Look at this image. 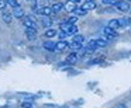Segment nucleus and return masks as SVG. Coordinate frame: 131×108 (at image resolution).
I'll return each instance as SVG.
<instances>
[{
  "instance_id": "nucleus-21",
  "label": "nucleus",
  "mask_w": 131,
  "mask_h": 108,
  "mask_svg": "<svg viewBox=\"0 0 131 108\" xmlns=\"http://www.w3.org/2000/svg\"><path fill=\"white\" fill-rule=\"evenodd\" d=\"M104 60V56H97V58H93L88 62V65H97V63H102Z\"/></svg>"
},
{
  "instance_id": "nucleus-5",
  "label": "nucleus",
  "mask_w": 131,
  "mask_h": 108,
  "mask_svg": "<svg viewBox=\"0 0 131 108\" xmlns=\"http://www.w3.org/2000/svg\"><path fill=\"white\" fill-rule=\"evenodd\" d=\"M40 23H41V25L45 27V28H51V25L54 24V20H52V17H48V16H41Z\"/></svg>"
},
{
  "instance_id": "nucleus-31",
  "label": "nucleus",
  "mask_w": 131,
  "mask_h": 108,
  "mask_svg": "<svg viewBox=\"0 0 131 108\" xmlns=\"http://www.w3.org/2000/svg\"><path fill=\"white\" fill-rule=\"evenodd\" d=\"M73 3H75V4H76V6H78V4H79V3H82V0H73Z\"/></svg>"
},
{
  "instance_id": "nucleus-20",
  "label": "nucleus",
  "mask_w": 131,
  "mask_h": 108,
  "mask_svg": "<svg viewBox=\"0 0 131 108\" xmlns=\"http://www.w3.org/2000/svg\"><path fill=\"white\" fill-rule=\"evenodd\" d=\"M69 27H71V24L68 23V21H62V23L59 24V31H63V32H68L69 31Z\"/></svg>"
},
{
  "instance_id": "nucleus-7",
  "label": "nucleus",
  "mask_w": 131,
  "mask_h": 108,
  "mask_svg": "<svg viewBox=\"0 0 131 108\" xmlns=\"http://www.w3.org/2000/svg\"><path fill=\"white\" fill-rule=\"evenodd\" d=\"M12 14L14 18H18V20H21V18L26 16V13H24V9L23 7H17V9H12Z\"/></svg>"
},
{
  "instance_id": "nucleus-18",
  "label": "nucleus",
  "mask_w": 131,
  "mask_h": 108,
  "mask_svg": "<svg viewBox=\"0 0 131 108\" xmlns=\"http://www.w3.org/2000/svg\"><path fill=\"white\" fill-rule=\"evenodd\" d=\"M6 3H7V6H10L12 9L21 7V4H20V2H18V0H6Z\"/></svg>"
},
{
  "instance_id": "nucleus-33",
  "label": "nucleus",
  "mask_w": 131,
  "mask_h": 108,
  "mask_svg": "<svg viewBox=\"0 0 131 108\" xmlns=\"http://www.w3.org/2000/svg\"><path fill=\"white\" fill-rule=\"evenodd\" d=\"M26 2H31V0H26Z\"/></svg>"
},
{
  "instance_id": "nucleus-13",
  "label": "nucleus",
  "mask_w": 131,
  "mask_h": 108,
  "mask_svg": "<svg viewBox=\"0 0 131 108\" xmlns=\"http://www.w3.org/2000/svg\"><path fill=\"white\" fill-rule=\"evenodd\" d=\"M57 30H54V28H47L45 30V32H44V37L47 38V39H51V38H54V37H57Z\"/></svg>"
},
{
  "instance_id": "nucleus-24",
  "label": "nucleus",
  "mask_w": 131,
  "mask_h": 108,
  "mask_svg": "<svg viewBox=\"0 0 131 108\" xmlns=\"http://www.w3.org/2000/svg\"><path fill=\"white\" fill-rule=\"evenodd\" d=\"M78 32V25H75V24H71V27H69V31L68 34L69 35H75Z\"/></svg>"
},
{
  "instance_id": "nucleus-8",
  "label": "nucleus",
  "mask_w": 131,
  "mask_h": 108,
  "mask_svg": "<svg viewBox=\"0 0 131 108\" xmlns=\"http://www.w3.org/2000/svg\"><path fill=\"white\" fill-rule=\"evenodd\" d=\"M37 35H38V32H37V30L35 28H26V37L28 38V39H37Z\"/></svg>"
},
{
  "instance_id": "nucleus-11",
  "label": "nucleus",
  "mask_w": 131,
  "mask_h": 108,
  "mask_svg": "<svg viewBox=\"0 0 131 108\" xmlns=\"http://www.w3.org/2000/svg\"><path fill=\"white\" fill-rule=\"evenodd\" d=\"M120 27H131V17L130 16H124V17L118 18Z\"/></svg>"
},
{
  "instance_id": "nucleus-32",
  "label": "nucleus",
  "mask_w": 131,
  "mask_h": 108,
  "mask_svg": "<svg viewBox=\"0 0 131 108\" xmlns=\"http://www.w3.org/2000/svg\"><path fill=\"white\" fill-rule=\"evenodd\" d=\"M65 2H71V0H63V3H65Z\"/></svg>"
},
{
  "instance_id": "nucleus-19",
  "label": "nucleus",
  "mask_w": 131,
  "mask_h": 108,
  "mask_svg": "<svg viewBox=\"0 0 131 108\" xmlns=\"http://www.w3.org/2000/svg\"><path fill=\"white\" fill-rule=\"evenodd\" d=\"M72 14H75L76 17H83V16H86V14H88V11H85V10H83L82 7H79V9L76 7V9L73 10V13H72Z\"/></svg>"
},
{
  "instance_id": "nucleus-12",
  "label": "nucleus",
  "mask_w": 131,
  "mask_h": 108,
  "mask_svg": "<svg viewBox=\"0 0 131 108\" xmlns=\"http://www.w3.org/2000/svg\"><path fill=\"white\" fill-rule=\"evenodd\" d=\"M51 9H52V13H54V14H58L61 10H63V3H59V2L52 3L51 4Z\"/></svg>"
},
{
  "instance_id": "nucleus-28",
  "label": "nucleus",
  "mask_w": 131,
  "mask_h": 108,
  "mask_svg": "<svg viewBox=\"0 0 131 108\" xmlns=\"http://www.w3.org/2000/svg\"><path fill=\"white\" fill-rule=\"evenodd\" d=\"M68 32H63V31H59V32H58V34H57V37H59V39H65V38L66 37H68Z\"/></svg>"
},
{
  "instance_id": "nucleus-9",
  "label": "nucleus",
  "mask_w": 131,
  "mask_h": 108,
  "mask_svg": "<svg viewBox=\"0 0 131 108\" xmlns=\"http://www.w3.org/2000/svg\"><path fill=\"white\" fill-rule=\"evenodd\" d=\"M75 9H76V4L73 3V0H71V2H65V3H63V10H65L66 13H73Z\"/></svg>"
},
{
  "instance_id": "nucleus-3",
  "label": "nucleus",
  "mask_w": 131,
  "mask_h": 108,
  "mask_svg": "<svg viewBox=\"0 0 131 108\" xmlns=\"http://www.w3.org/2000/svg\"><path fill=\"white\" fill-rule=\"evenodd\" d=\"M80 7H82L85 11H92V10H94L97 7V2L96 0H85V2L80 4Z\"/></svg>"
},
{
  "instance_id": "nucleus-22",
  "label": "nucleus",
  "mask_w": 131,
  "mask_h": 108,
  "mask_svg": "<svg viewBox=\"0 0 131 108\" xmlns=\"http://www.w3.org/2000/svg\"><path fill=\"white\" fill-rule=\"evenodd\" d=\"M94 45H96L97 48H103V46L107 45V41H106V39H102V38H99V39H94Z\"/></svg>"
},
{
  "instance_id": "nucleus-15",
  "label": "nucleus",
  "mask_w": 131,
  "mask_h": 108,
  "mask_svg": "<svg viewBox=\"0 0 131 108\" xmlns=\"http://www.w3.org/2000/svg\"><path fill=\"white\" fill-rule=\"evenodd\" d=\"M76 62H78V53L72 52L71 55H68V58H66V63L68 65H75Z\"/></svg>"
},
{
  "instance_id": "nucleus-17",
  "label": "nucleus",
  "mask_w": 131,
  "mask_h": 108,
  "mask_svg": "<svg viewBox=\"0 0 131 108\" xmlns=\"http://www.w3.org/2000/svg\"><path fill=\"white\" fill-rule=\"evenodd\" d=\"M107 25H108V27H111L113 30L120 28V21H118V18H113V20H110V21H108Z\"/></svg>"
},
{
  "instance_id": "nucleus-10",
  "label": "nucleus",
  "mask_w": 131,
  "mask_h": 108,
  "mask_svg": "<svg viewBox=\"0 0 131 108\" xmlns=\"http://www.w3.org/2000/svg\"><path fill=\"white\" fill-rule=\"evenodd\" d=\"M13 18L14 17H13L12 11H3V14H2V20H3L6 24H9V25L13 23Z\"/></svg>"
},
{
  "instance_id": "nucleus-27",
  "label": "nucleus",
  "mask_w": 131,
  "mask_h": 108,
  "mask_svg": "<svg viewBox=\"0 0 131 108\" xmlns=\"http://www.w3.org/2000/svg\"><path fill=\"white\" fill-rule=\"evenodd\" d=\"M30 3H31V10H32V11H35V10L38 9V2H37V0H31Z\"/></svg>"
},
{
  "instance_id": "nucleus-29",
  "label": "nucleus",
  "mask_w": 131,
  "mask_h": 108,
  "mask_svg": "<svg viewBox=\"0 0 131 108\" xmlns=\"http://www.w3.org/2000/svg\"><path fill=\"white\" fill-rule=\"evenodd\" d=\"M102 3H103V4H106V6H108V4L114 6V3H116V0H102Z\"/></svg>"
},
{
  "instance_id": "nucleus-16",
  "label": "nucleus",
  "mask_w": 131,
  "mask_h": 108,
  "mask_svg": "<svg viewBox=\"0 0 131 108\" xmlns=\"http://www.w3.org/2000/svg\"><path fill=\"white\" fill-rule=\"evenodd\" d=\"M41 13L42 16H48V17H54V13H52L51 6H42L41 7Z\"/></svg>"
},
{
  "instance_id": "nucleus-23",
  "label": "nucleus",
  "mask_w": 131,
  "mask_h": 108,
  "mask_svg": "<svg viewBox=\"0 0 131 108\" xmlns=\"http://www.w3.org/2000/svg\"><path fill=\"white\" fill-rule=\"evenodd\" d=\"M73 42H78V44H83L85 42V37L80 34H75L73 35Z\"/></svg>"
},
{
  "instance_id": "nucleus-25",
  "label": "nucleus",
  "mask_w": 131,
  "mask_h": 108,
  "mask_svg": "<svg viewBox=\"0 0 131 108\" xmlns=\"http://www.w3.org/2000/svg\"><path fill=\"white\" fill-rule=\"evenodd\" d=\"M78 18H79V17H76V16H69V17L68 18H66V21H68V23L69 24H76V21H78Z\"/></svg>"
},
{
  "instance_id": "nucleus-2",
  "label": "nucleus",
  "mask_w": 131,
  "mask_h": 108,
  "mask_svg": "<svg viewBox=\"0 0 131 108\" xmlns=\"http://www.w3.org/2000/svg\"><path fill=\"white\" fill-rule=\"evenodd\" d=\"M21 21H23V25L26 27V28H38V24L37 21L34 20V17H31V16H24L23 18H21Z\"/></svg>"
},
{
  "instance_id": "nucleus-4",
  "label": "nucleus",
  "mask_w": 131,
  "mask_h": 108,
  "mask_svg": "<svg viewBox=\"0 0 131 108\" xmlns=\"http://www.w3.org/2000/svg\"><path fill=\"white\" fill-rule=\"evenodd\" d=\"M103 34H104V37L107 38V39H113L114 37H117V31L113 30L111 27H108V25H106L104 28H103Z\"/></svg>"
},
{
  "instance_id": "nucleus-30",
  "label": "nucleus",
  "mask_w": 131,
  "mask_h": 108,
  "mask_svg": "<svg viewBox=\"0 0 131 108\" xmlns=\"http://www.w3.org/2000/svg\"><path fill=\"white\" fill-rule=\"evenodd\" d=\"M114 108H127V107H125V104H123V102H120V104H117Z\"/></svg>"
},
{
  "instance_id": "nucleus-34",
  "label": "nucleus",
  "mask_w": 131,
  "mask_h": 108,
  "mask_svg": "<svg viewBox=\"0 0 131 108\" xmlns=\"http://www.w3.org/2000/svg\"><path fill=\"white\" fill-rule=\"evenodd\" d=\"M127 2H131V0H127Z\"/></svg>"
},
{
  "instance_id": "nucleus-1",
  "label": "nucleus",
  "mask_w": 131,
  "mask_h": 108,
  "mask_svg": "<svg viewBox=\"0 0 131 108\" xmlns=\"http://www.w3.org/2000/svg\"><path fill=\"white\" fill-rule=\"evenodd\" d=\"M114 7L121 13H128L131 10V4H130V2H127V0H116Z\"/></svg>"
},
{
  "instance_id": "nucleus-26",
  "label": "nucleus",
  "mask_w": 131,
  "mask_h": 108,
  "mask_svg": "<svg viewBox=\"0 0 131 108\" xmlns=\"http://www.w3.org/2000/svg\"><path fill=\"white\" fill-rule=\"evenodd\" d=\"M21 108H32V102L31 101H23L21 102Z\"/></svg>"
},
{
  "instance_id": "nucleus-6",
  "label": "nucleus",
  "mask_w": 131,
  "mask_h": 108,
  "mask_svg": "<svg viewBox=\"0 0 131 108\" xmlns=\"http://www.w3.org/2000/svg\"><path fill=\"white\" fill-rule=\"evenodd\" d=\"M68 48H69V44L66 42V41H63V39H61L59 42L55 44V51L57 52H63V51H66Z\"/></svg>"
},
{
  "instance_id": "nucleus-14",
  "label": "nucleus",
  "mask_w": 131,
  "mask_h": 108,
  "mask_svg": "<svg viewBox=\"0 0 131 108\" xmlns=\"http://www.w3.org/2000/svg\"><path fill=\"white\" fill-rule=\"evenodd\" d=\"M44 48L49 52H55V42L54 41H44Z\"/></svg>"
}]
</instances>
